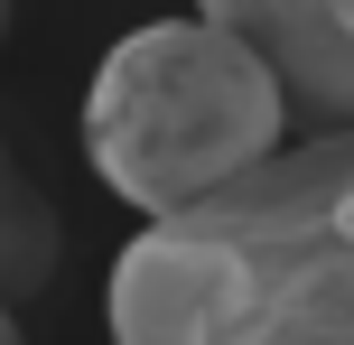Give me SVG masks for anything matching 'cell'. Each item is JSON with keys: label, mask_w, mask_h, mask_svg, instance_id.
<instances>
[{"label": "cell", "mask_w": 354, "mask_h": 345, "mask_svg": "<svg viewBox=\"0 0 354 345\" xmlns=\"http://www.w3.org/2000/svg\"><path fill=\"white\" fill-rule=\"evenodd\" d=\"M289 131L299 122H289L280 66L205 10L112 37V56L93 66V93H84V159L140 215H177V205L233 187Z\"/></svg>", "instance_id": "1"}, {"label": "cell", "mask_w": 354, "mask_h": 345, "mask_svg": "<svg viewBox=\"0 0 354 345\" xmlns=\"http://www.w3.org/2000/svg\"><path fill=\"white\" fill-rule=\"evenodd\" d=\"M261 261L280 345H354V122H308L233 187L177 205Z\"/></svg>", "instance_id": "2"}, {"label": "cell", "mask_w": 354, "mask_h": 345, "mask_svg": "<svg viewBox=\"0 0 354 345\" xmlns=\"http://www.w3.org/2000/svg\"><path fill=\"white\" fill-rule=\"evenodd\" d=\"M112 345H280L270 280L224 224L149 215L112 261Z\"/></svg>", "instance_id": "3"}, {"label": "cell", "mask_w": 354, "mask_h": 345, "mask_svg": "<svg viewBox=\"0 0 354 345\" xmlns=\"http://www.w3.org/2000/svg\"><path fill=\"white\" fill-rule=\"evenodd\" d=\"M280 66L289 122H354V0H196Z\"/></svg>", "instance_id": "4"}, {"label": "cell", "mask_w": 354, "mask_h": 345, "mask_svg": "<svg viewBox=\"0 0 354 345\" xmlns=\"http://www.w3.org/2000/svg\"><path fill=\"white\" fill-rule=\"evenodd\" d=\"M56 261H66V224H56V196L28 178V159L0 140V299H10V308L47 299Z\"/></svg>", "instance_id": "5"}, {"label": "cell", "mask_w": 354, "mask_h": 345, "mask_svg": "<svg viewBox=\"0 0 354 345\" xmlns=\"http://www.w3.org/2000/svg\"><path fill=\"white\" fill-rule=\"evenodd\" d=\"M0 345H28V327H19V308L0 299Z\"/></svg>", "instance_id": "6"}, {"label": "cell", "mask_w": 354, "mask_h": 345, "mask_svg": "<svg viewBox=\"0 0 354 345\" xmlns=\"http://www.w3.org/2000/svg\"><path fill=\"white\" fill-rule=\"evenodd\" d=\"M0 37H10V0H0Z\"/></svg>", "instance_id": "7"}]
</instances>
